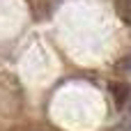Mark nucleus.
<instances>
[{"instance_id": "f03ea898", "label": "nucleus", "mask_w": 131, "mask_h": 131, "mask_svg": "<svg viewBox=\"0 0 131 131\" xmlns=\"http://www.w3.org/2000/svg\"><path fill=\"white\" fill-rule=\"evenodd\" d=\"M113 5H115V14L120 16V21L131 28V0H113Z\"/></svg>"}, {"instance_id": "7ed1b4c3", "label": "nucleus", "mask_w": 131, "mask_h": 131, "mask_svg": "<svg viewBox=\"0 0 131 131\" xmlns=\"http://www.w3.org/2000/svg\"><path fill=\"white\" fill-rule=\"evenodd\" d=\"M120 69H127V71H131V58H124V60L120 62Z\"/></svg>"}, {"instance_id": "f257e3e1", "label": "nucleus", "mask_w": 131, "mask_h": 131, "mask_svg": "<svg viewBox=\"0 0 131 131\" xmlns=\"http://www.w3.org/2000/svg\"><path fill=\"white\" fill-rule=\"evenodd\" d=\"M111 92H113V99H115V106L122 108L131 97V90L127 83H111Z\"/></svg>"}]
</instances>
